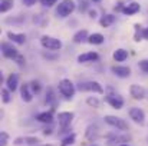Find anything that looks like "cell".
Here are the masks:
<instances>
[{
  "label": "cell",
  "instance_id": "6da1fadb",
  "mask_svg": "<svg viewBox=\"0 0 148 146\" xmlns=\"http://www.w3.org/2000/svg\"><path fill=\"white\" fill-rule=\"evenodd\" d=\"M76 9V4L73 0H62L58 7H56V14L58 17H68L71 16V13H73V10Z\"/></svg>",
  "mask_w": 148,
  "mask_h": 146
},
{
  "label": "cell",
  "instance_id": "7a4b0ae2",
  "mask_svg": "<svg viewBox=\"0 0 148 146\" xmlns=\"http://www.w3.org/2000/svg\"><path fill=\"white\" fill-rule=\"evenodd\" d=\"M103 120H105V123H108L109 126L115 128L116 130H128L130 129L128 123L124 119H121V117H116V116H112V115H106L103 117Z\"/></svg>",
  "mask_w": 148,
  "mask_h": 146
},
{
  "label": "cell",
  "instance_id": "3957f363",
  "mask_svg": "<svg viewBox=\"0 0 148 146\" xmlns=\"http://www.w3.org/2000/svg\"><path fill=\"white\" fill-rule=\"evenodd\" d=\"M75 85L69 80V79H62L59 82V92L66 97V99H72L75 95Z\"/></svg>",
  "mask_w": 148,
  "mask_h": 146
},
{
  "label": "cell",
  "instance_id": "277c9868",
  "mask_svg": "<svg viewBox=\"0 0 148 146\" xmlns=\"http://www.w3.org/2000/svg\"><path fill=\"white\" fill-rule=\"evenodd\" d=\"M40 45L48 50H52V52H56V50L62 49V42L56 37H52V36H42L40 37Z\"/></svg>",
  "mask_w": 148,
  "mask_h": 146
},
{
  "label": "cell",
  "instance_id": "5b68a950",
  "mask_svg": "<svg viewBox=\"0 0 148 146\" xmlns=\"http://www.w3.org/2000/svg\"><path fill=\"white\" fill-rule=\"evenodd\" d=\"M78 89H79L81 92H94V93H99V95L103 93V88L101 86V83L95 82V80L79 83V85H78Z\"/></svg>",
  "mask_w": 148,
  "mask_h": 146
},
{
  "label": "cell",
  "instance_id": "8992f818",
  "mask_svg": "<svg viewBox=\"0 0 148 146\" xmlns=\"http://www.w3.org/2000/svg\"><path fill=\"white\" fill-rule=\"evenodd\" d=\"M128 113H130V117L135 123H138V125H144L145 123V113H144L143 109H140V107H131L128 110Z\"/></svg>",
  "mask_w": 148,
  "mask_h": 146
},
{
  "label": "cell",
  "instance_id": "52a82bcc",
  "mask_svg": "<svg viewBox=\"0 0 148 146\" xmlns=\"http://www.w3.org/2000/svg\"><path fill=\"white\" fill-rule=\"evenodd\" d=\"M1 53H3V56H4L6 59H13V60L19 56V50L14 48L13 45L7 43V42L1 43Z\"/></svg>",
  "mask_w": 148,
  "mask_h": 146
},
{
  "label": "cell",
  "instance_id": "ba28073f",
  "mask_svg": "<svg viewBox=\"0 0 148 146\" xmlns=\"http://www.w3.org/2000/svg\"><path fill=\"white\" fill-rule=\"evenodd\" d=\"M75 115L72 112H60L58 115V120H59V126L60 128H69V125L72 123Z\"/></svg>",
  "mask_w": 148,
  "mask_h": 146
},
{
  "label": "cell",
  "instance_id": "9c48e42d",
  "mask_svg": "<svg viewBox=\"0 0 148 146\" xmlns=\"http://www.w3.org/2000/svg\"><path fill=\"white\" fill-rule=\"evenodd\" d=\"M105 102L108 105H111L114 109H122V106H124V99L119 95H106Z\"/></svg>",
  "mask_w": 148,
  "mask_h": 146
},
{
  "label": "cell",
  "instance_id": "30bf717a",
  "mask_svg": "<svg viewBox=\"0 0 148 146\" xmlns=\"http://www.w3.org/2000/svg\"><path fill=\"white\" fill-rule=\"evenodd\" d=\"M20 96H22V100L26 103L33 100V92L30 89V85H27V83L20 85Z\"/></svg>",
  "mask_w": 148,
  "mask_h": 146
},
{
  "label": "cell",
  "instance_id": "8fae6325",
  "mask_svg": "<svg viewBox=\"0 0 148 146\" xmlns=\"http://www.w3.org/2000/svg\"><path fill=\"white\" fill-rule=\"evenodd\" d=\"M130 95L137 100H141V99L145 97V89L140 85H131L130 86Z\"/></svg>",
  "mask_w": 148,
  "mask_h": 146
},
{
  "label": "cell",
  "instance_id": "7c38bea8",
  "mask_svg": "<svg viewBox=\"0 0 148 146\" xmlns=\"http://www.w3.org/2000/svg\"><path fill=\"white\" fill-rule=\"evenodd\" d=\"M99 136V128L97 125H89L86 128V132H85V138L91 142H95Z\"/></svg>",
  "mask_w": 148,
  "mask_h": 146
},
{
  "label": "cell",
  "instance_id": "4fadbf2b",
  "mask_svg": "<svg viewBox=\"0 0 148 146\" xmlns=\"http://www.w3.org/2000/svg\"><path fill=\"white\" fill-rule=\"evenodd\" d=\"M99 59V54L97 52H88V53H82L78 56V62L79 63H88V62H95Z\"/></svg>",
  "mask_w": 148,
  "mask_h": 146
},
{
  "label": "cell",
  "instance_id": "5bb4252c",
  "mask_svg": "<svg viewBox=\"0 0 148 146\" xmlns=\"http://www.w3.org/2000/svg\"><path fill=\"white\" fill-rule=\"evenodd\" d=\"M112 73L118 77H128L131 75V69L127 67V66H112L111 67Z\"/></svg>",
  "mask_w": 148,
  "mask_h": 146
},
{
  "label": "cell",
  "instance_id": "9a60e30c",
  "mask_svg": "<svg viewBox=\"0 0 148 146\" xmlns=\"http://www.w3.org/2000/svg\"><path fill=\"white\" fill-rule=\"evenodd\" d=\"M19 86V76L16 73H12L9 75V77L6 79V88L10 90V92H14Z\"/></svg>",
  "mask_w": 148,
  "mask_h": 146
},
{
  "label": "cell",
  "instance_id": "2e32d148",
  "mask_svg": "<svg viewBox=\"0 0 148 146\" xmlns=\"http://www.w3.org/2000/svg\"><path fill=\"white\" fill-rule=\"evenodd\" d=\"M7 37L16 43V45H25L26 43V35L25 33H14V32H7Z\"/></svg>",
  "mask_w": 148,
  "mask_h": 146
},
{
  "label": "cell",
  "instance_id": "e0dca14e",
  "mask_svg": "<svg viewBox=\"0 0 148 146\" xmlns=\"http://www.w3.org/2000/svg\"><path fill=\"white\" fill-rule=\"evenodd\" d=\"M140 9H141L140 3H137V1H132V3H130V4H127V6L124 7L122 13H124V14H128V16H131V14H135L137 12H140Z\"/></svg>",
  "mask_w": 148,
  "mask_h": 146
},
{
  "label": "cell",
  "instance_id": "ac0fdd59",
  "mask_svg": "<svg viewBox=\"0 0 148 146\" xmlns=\"http://www.w3.org/2000/svg\"><path fill=\"white\" fill-rule=\"evenodd\" d=\"M88 37H89L88 30H86V29H82V30H79V32H76V33L73 35V42H75V43H82V42L88 40Z\"/></svg>",
  "mask_w": 148,
  "mask_h": 146
},
{
  "label": "cell",
  "instance_id": "d6986e66",
  "mask_svg": "<svg viewBox=\"0 0 148 146\" xmlns=\"http://www.w3.org/2000/svg\"><path fill=\"white\" fill-rule=\"evenodd\" d=\"M36 120H39L42 123H52L53 122V113L52 112H42V113L36 115Z\"/></svg>",
  "mask_w": 148,
  "mask_h": 146
},
{
  "label": "cell",
  "instance_id": "ffe728a7",
  "mask_svg": "<svg viewBox=\"0 0 148 146\" xmlns=\"http://www.w3.org/2000/svg\"><path fill=\"white\" fill-rule=\"evenodd\" d=\"M114 22H115V16H114V14H103V16L99 19V24H101L102 27H109Z\"/></svg>",
  "mask_w": 148,
  "mask_h": 146
},
{
  "label": "cell",
  "instance_id": "44dd1931",
  "mask_svg": "<svg viewBox=\"0 0 148 146\" xmlns=\"http://www.w3.org/2000/svg\"><path fill=\"white\" fill-rule=\"evenodd\" d=\"M112 57H114L115 62H124V60H127V57H128V52H127L125 49H118V50L114 52Z\"/></svg>",
  "mask_w": 148,
  "mask_h": 146
},
{
  "label": "cell",
  "instance_id": "7402d4cb",
  "mask_svg": "<svg viewBox=\"0 0 148 146\" xmlns=\"http://www.w3.org/2000/svg\"><path fill=\"white\" fill-rule=\"evenodd\" d=\"M103 40H105V37L101 33H94L88 37V43H91V45H102Z\"/></svg>",
  "mask_w": 148,
  "mask_h": 146
},
{
  "label": "cell",
  "instance_id": "603a6c76",
  "mask_svg": "<svg viewBox=\"0 0 148 146\" xmlns=\"http://www.w3.org/2000/svg\"><path fill=\"white\" fill-rule=\"evenodd\" d=\"M131 141V135H114L111 138V142H115V143H127Z\"/></svg>",
  "mask_w": 148,
  "mask_h": 146
},
{
  "label": "cell",
  "instance_id": "cb8c5ba5",
  "mask_svg": "<svg viewBox=\"0 0 148 146\" xmlns=\"http://www.w3.org/2000/svg\"><path fill=\"white\" fill-rule=\"evenodd\" d=\"M13 4H14V0H1V3H0V12L1 13H7L9 10L13 9Z\"/></svg>",
  "mask_w": 148,
  "mask_h": 146
},
{
  "label": "cell",
  "instance_id": "d4e9b609",
  "mask_svg": "<svg viewBox=\"0 0 148 146\" xmlns=\"http://www.w3.org/2000/svg\"><path fill=\"white\" fill-rule=\"evenodd\" d=\"M46 103L50 105L52 107H55L56 106V96H55V93H53V89L49 88L48 89V92H46Z\"/></svg>",
  "mask_w": 148,
  "mask_h": 146
},
{
  "label": "cell",
  "instance_id": "484cf974",
  "mask_svg": "<svg viewBox=\"0 0 148 146\" xmlns=\"http://www.w3.org/2000/svg\"><path fill=\"white\" fill-rule=\"evenodd\" d=\"M75 141H76V135L75 133H69L66 138H63L62 139V142H60V146H69V145H73L75 143Z\"/></svg>",
  "mask_w": 148,
  "mask_h": 146
},
{
  "label": "cell",
  "instance_id": "4316f807",
  "mask_svg": "<svg viewBox=\"0 0 148 146\" xmlns=\"http://www.w3.org/2000/svg\"><path fill=\"white\" fill-rule=\"evenodd\" d=\"M86 103H88L91 107H99V106H101V100L95 96H89L86 99Z\"/></svg>",
  "mask_w": 148,
  "mask_h": 146
},
{
  "label": "cell",
  "instance_id": "83f0119b",
  "mask_svg": "<svg viewBox=\"0 0 148 146\" xmlns=\"http://www.w3.org/2000/svg\"><path fill=\"white\" fill-rule=\"evenodd\" d=\"M1 100L3 103H9L12 100V96H10V90L6 88V89H1Z\"/></svg>",
  "mask_w": 148,
  "mask_h": 146
},
{
  "label": "cell",
  "instance_id": "f1b7e54d",
  "mask_svg": "<svg viewBox=\"0 0 148 146\" xmlns=\"http://www.w3.org/2000/svg\"><path fill=\"white\" fill-rule=\"evenodd\" d=\"M39 139L35 136H25V143L26 145H39Z\"/></svg>",
  "mask_w": 148,
  "mask_h": 146
},
{
  "label": "cell",
  "instance_id": "f546056e",
  "mask_svg": "<svg viewBox=\"0 0 148 146\" xmlns=\"http://www.w3.org/2000/svg\"><path fill=\"white\" fill-rule=\"evenodd\" d=\"M30 89H32L33 93H39L40 89H42V86H40V83H39L38 80H33V82L30 83Z\"/></svg>",
  "mask_w": 148,
  "mask_h": 146
},
{
  "label": "cell",
  "instance_id": "4dcf8cb0",
  "mask_svg": "<svg viewBox=\"0 0 148 146\" xmlns=\"http://www.w3.org/2000/svg\"><path fill=\"white\" fill-rule=\"evenodd\" d=\"M9 143V135L6 132H1L0 133V146H7Z\"/></svg>",
  "mask_w": 148,
  "mask_h": 146
},
{
  "label": "cell",
  "instance_id": "1f68e13d",
  "mask_svg": "<svg viewBox=\"0 0 148 146\" xmlns=\"http://www.w3.org/2000/svg\"><path fill=\"white\" fill-rule=\"evenodd\" d=\"M134 27H135V42H140V40H141L140 37H143V30H144V29H140V27H141L140 24H135Z\"/></svg>",
  "mask_w": 148,
  "mask_h": 146
},
{
  "label": "cell",
  "instance_id": "d6a6232c",
  "mask_svg": "<svg viewBox=\"0 0 148 146\" xmlns=\"http://www.w3.org/2000/svg\"><path fill=\"white\" fill-rule=\"evenodd\" d=\"M14 62H16L20 67H23V66L26 65V59H25V56H23V54H20V53H19V56L14 59Z\"/></svg>",
  "mask_w": 148,
  "mask_h": 146
},
{
  "label": "cell",
  "instance_id": "836d02e7",
  "mask_svg": "<svg viewBox=\"0 0 148 146\" xmlns=\"http://www.w3.org/2000/svg\"><path fill=\"white\" fill-rule=\"evenodd\" d=\"M138 66H140V69H141L143 72L148 73V60H141V62L138 63Z\"/></svg>",
  "mask_w": 148,
  "mask_h": 146
},
{
  "label": "cell",
  "instance_id": "e575fe53",
  "mask_svg": "<svg viewBox=\"0 0 148 146\" xmlns=\"http://www.w3.org/2000/svg\"><path fill=\"white\" fill-rule=\"evenodd\" d=\"M56 1H58V0H40V3H42L43 6H46V7H52Z\"/></svg>",
  "mask_w": 148,
  "mask_h": 146
},
{
  "label": "cell",
  "instance_id": "d590c367",
  "mask_svg": "<svg viewBox=\"0 0 148 146\" xmlns=\"http://www.w3.org/2000/svg\"><path fill=\"white\" fill-rule=\"evenodd\" d=\"M86 9H88V1L82 0V1H81V4H79V10H81V12H85Z\"/></svg>",
  "mask_w": 148,
  "mask_h": 146
},
{
  "label": "cell",
  "instance_id": "8d00e7d4",
  "mask_svg": "<svg viewBox=\"0 0 148 146\" xmlns=\"http://www.w3.org/2000/svg\"><path fill=\"white\" fill-rule=\"evenodd\" d=\"M22 1H23V4H25V6L30 7V6H33V4H35L38 0H22Z\"/></svg>",
  "mask_w": 148,
  "mask_h": 146
},
{
  "label": "cell",
  "instance_id": "74e56055",
  "mask_svg": "<svg viewBox=\"0 0 148 146\" xmlns=\"http://www.w3.org/2000/svg\"><path fill=\"white\" fill-rule=\"evenodd\" d=\"M13 143L14 145H22V143H25V138H16Z\"/></svg>",
  "mask_w": 148,
  "mask_h": 146
},
{
  "label": "cell",
  "instance_id": "f35d334b",
  "mask_svg": "<svg viewBox=\"0 0 148 146\" xmlns=\"http://www.w3.org/2000/svg\"><path fill=\"white\" fill-rule=\"evenodd\" d=\"M43 57H46V59H50V60H55L58 56L56 54H48V53H43Z\"/></svg>",
  "mask_w": 148,
  "mask_h": 146
},
{
  "label": "cell",
  "instance_id": "ab89813d",
  "mask_svg": "<svg viewBox=\"0 0 148 146\" xmlns=\"http://www.w3.org/2000/svg\"><path fill=\"white\" fill-rule=\"evenodd\" d=\"M143 39H147V40H148V27L143 30Z\"/></svg>",
  "mask_w": 148,
  "mask_h": 146
},
{
  "label": "cell",
  "instance_id": "60d3db41",
  "mask_svg": "<svg viewBox=\"0 0 148 146\" xmlns=\"http://www.w3.org/2000/svg\"><path fill=\"white\" fill-rule=\"evenodd\" d=\"M89 17L95 19L97 17V10H89Z\"/></svg>",
  "mask_w": 148,
  "mask_h": 146
},
{
  "label": "cell",
  "instance_id": "b9f144b4",
  "mask_svg": "<svg viewBox=\"0 0 148 146\" xmlns=\"http://www.w3.org/2000/svg\"><path fill=\"white\" fill-rule=\"evenodd\" d=\"M50 133H52V128H49V129H45V130H43V135H46V136H48V135H50Z\"/></svg>",
  "mask_w": 148,
  "mask_h": 146
},
{
  "label": "cell",
  "instance_id": "7bdbcfd3",
  "mask_svg": "<svg viewBox=\"0 0 148 146\" xmlns=\"http://www.w3.org/2000/svg\"><path fill=\"white\" fill-rule=\"evenodd\" d=\"M89 146H99L98 143H92V145H89Z\"/></svg>",
  "mask_w": 148,
  "mask_h": 146
},
{
  "label": "cell",
  "instance_id": "ee69618b",
  "mask_svg": "<svg viewBox=\"0 0 148 146\" xmlns=\"http://www.w3.org/2000/svg\"><path fill=\"white\" fill-rule=\"evenodd\" d=\"M121 146H130V145H128V143H122Z\"/></svg>",
  "mask_w": 148,
  "mask_h": 146
},
{
  "label": "cell",
  "instance_id": "f6af8a7d",
  "mask_svg": "<svg viewBox=\"0 0 148 146\" xmlns=\"http://www.w3.org/2000/svg\"><path fill=\"white\" fill-rule=\"evenodd\" d=\"M92 1H95V3H98V1H101V0H92Z\"/></svg>",
  "mask_w": 148,
  "mask_h": 146
}]
</instances>
